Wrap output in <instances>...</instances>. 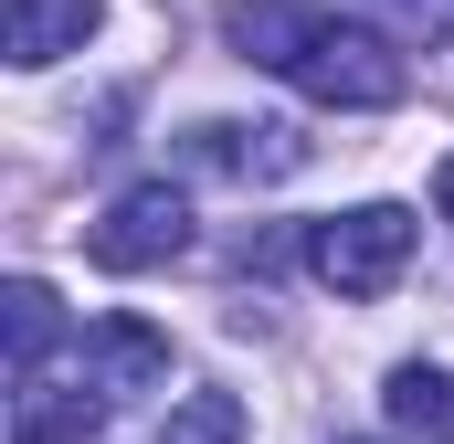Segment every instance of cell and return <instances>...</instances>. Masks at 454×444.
Segmentation results:
<instances>
[{
	"mask_svg": "<svg viewBox=\"0 0 454 444\" xmlns=\"http://www.w3.org/2000/svg\"><path fill=\"white\" fill-rule=\"evenodd\" d=\"M434 202H444V222H454V159H444V170H434Z\"/></svg>",
	"mask_w": 454,
	"mask_h": 444,
	"instance_id": "7c38bea8",
	"label": "cell"
},
{
	"mask_svg": "<svg viewBox=\"0 0 454 444\" xmlns=\"http://www.w3.org/2000/svg\"><path fill=\"white\" fill-rule=\"evenodd\" d=\"M21 392H11V444H96L106 424V392L85 381V392H53L43 370H11Z\"/></svg>",
	"mask_w": 454,
	"mask_h": 444,
	"instance_id": "8992f818",
	"label": "cell"
},
{
	"mask_svg": "<svg viewBox=\"0 0 454 444\" xmlns=\"http://www.w3.org/2000/svg\"><path fill=\"white\" fill-rule=\"evenodd\" d=\"M85 381L96 392H148V381H169V338L148 329V318H96L85 329Z\"/></svg>",
	"mask_w": 454,
	"mask_h": 444,
	"instance_id": "ba28073f",
	"label": "cell"
},
{
	"mask_svg": "<svg viewBox=\"0 0 454 444\" xmlns=\"http://www.w3.org/2000/svg\"><path fill=\"white\" fill-rule=\"evenodd\" d=\"M412 233H423V222L402 212V202H359V212L307 233V265H317V286H339V297H391L402 265H412Z\"/></svg>",
	"mask_w": 454,
	"mask_h": 444,
	"instance_id": "7a4b0ae2",
	"label": "cell"
},
{
	"mask_svg": "<svg viewBox=\"0 0 454 444\" xmlns=\"http://www.w3.org/2000/svg\"><path fill=\"white\" fill-rule=\"evenodd\" d=\"M96 11H106V0H11V11H0V43H11V64H21V75H43V64L85 53Z\"/></svg>",
	"mask_w": 454,
	"mask_h": 444,
	"instance_id": "52a82bcc",
	"label": "cell"
},
{
	"mask_svg": "<svg viewBox=\"0 0 454 444\" xmlns=\"http://www.w3.org/2000/svg\"><path fill=\"white\" fill-rule=\"evenodd\" d=\"M339 444H380V434H339Z\"/></svg>",
	"mask_w": 454,
	"mask_h": 444,
	"instance_id": "4fadbf2b",
	"label": "cell"
},
{
	"mask_svg": "<svg viewBox=\"0 0 454 444\" xmlns=\"http://www.w3.org/2000/svg\"><path fill=\"white\" fill-rule=\"evenodd\" d=\"M85 243H96V265H106V275L180 265V254H191V202H180V180H137V191H116L106 222H96Z\"/></svg>",
	"mask_w": 454,
	"mask_h": 444,
	"instance_id": "3957f363",
	"label": "cell"
},
{
	"mask_svg": "<svg viewBox=\"0 0 454 444\" xmlns=\"http://www.w3.org/2000/svg\"><path fill=\"white\" fill-rule=\"evenodd\" d=\"M380 402H391V424H402L412 444H454V370H434V360H402Z\"/></svg>",
	"mask_w": 454,
	"mask_h": 444,
	"instance_id": "9c48e42d",
	"label": "cell"
},
{
	"mask_svg": "<svg viewBox=\"0 0 454 444\" xmlns=\"http://www.w3.org/2000/svg\"><path fill=\"white\" fill-rule=\"evenodd\" d=\"M286 85H296V96H317V107L370 116V107H402V96H412V64H402V43H391V32H370V21H339V11H328V32L307 43V64H296Z\"/></svg>",
	"mask_w": 454,
	"mask_h": 444,
	"instance_id": "6da1fadb",
	"label": "cell"
},
{
	"mask_svg": "<svg viewBox=\"0 0 454 444\" xmlns=\"http://www.w3.org/2000/svg\"><path fill=\"white\" fill-rule=\"evenodd\" d=\"M243 434H254V424H243L232 392H180L169 424H159V444H243Z\"/></svg>",
	"mask_w": 454,
	"mask_h": 444,
	"instance_id": "8fae6325",
	"label": "cell"
},
{
	"mask_svg": "<svg viewBox=\"0 0 454 444\" xmlns=\"http://www.w3.org/2000/svg\"><path fill=\"white\" fill-rule=\"evenodd\" d=\"M180 159H191V170H212V180H286V170L307 159V138H296V127H243V116H212V127H191V138H180Z\"/></svg>",
	"mask_w": 454,
	"mask_h": 444,
	"instance_id": "277c9868",
	"label": "cell"
},
{
	"mask_svg": "<svg viewBox=\"0 0 454 444\" xmlns=\"http://www.w3.org/2000/svg\"><path fill=\"white\" fill-rule=\"evenodd\" d=\"M317 32H328L317 0H232V11H223V43L243 53V64H264V75H296Z\"/></svg>",
	"mask_w": 454,
	"mask_h": 444,
	"instance_id": "5b68a950",
	"label": "cell"
},
{
	"mask_svg": "<svg viewBox=\"0 0 454 444\" xmlns=\"http://www.w3.org/2000/svg\"><path fill=\"white\" fill-rule=\"evenodd\" d=\"M0 329H11V370H43V360H53V338H64L53 286H43V275H11V286H0Z\"/></svg>",
	"mask_w": 454,
	"mask_h": 444,
	"instance_id": "30bf717a",
	"label": "cell"
}]
</instances>
